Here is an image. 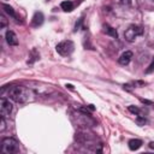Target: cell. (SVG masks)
Instances as JSON below:
<instances>
[{
    "label": "cell",
    "instance_id": "obj_19",
    "mask_svg": "<svg viewBox=\"0 0 154 154\" xmlns=\"http://www.w3.org/2000/svg\"><path fill=\"white\" fill-rule=\"evenodd\" d=\"M149 147H150L152 149H154V142H150V143H149Z\"/></svg>",
    "mask_w": 154,
    "mask_h": 154
},
{
    "label": "cell",
    "instance_id": "obj_17",
    "mask_svg": "<svg viewBox=\"0 0 154 154\" xmlns=\"http://www.w3.org/2000/svg\"><path fill=\"white\" fill-rule=\"evenodd\" d=\"M154 71V59L152 60V63H150V65L148 66V69L146 70V73H150V72H153Z\"/></svg>",
    "mask_w": 154,
    "mask_h": 154
},
{
    "label": "cell",
    "instance_id": "obj_1",
    "mask_svg": "<svg viewBox=\"0 0 154 154\" xmlns=\"http://www.w3.org/2000/svg\"><path fill=\"white\" fill-rule=\"evenodd\" d=\"M5 89L7 90V96L8 99L13 100L14 102L18 103H24L28 102L29 100H31V91L30 89L23 87V85H10V87H5Z\"/></svg>",
    "mask_w": 154,
    "mask_h": 154
},
{
    "label": "cell",
    "instance_id": "obj_5",
    "mask_svg": "<svg viewBox=\"0 0 154 154\" xmlns=\"http://www.w3.org/2000/svg\"><path fill=\"white\" fill-rule=\"evenodd\" d=\"M13 109V106H12V102L5 97L1 96V100H0V116L2 117H7L11 114Z\"/></svg>",
    "mask_w": 154,
    "mask_h": 154
},
{
    "label": "cell",
    "instance_id": "obj_9",
    "mask_svg": "<svg viewBox=\"0 0 154 154\" xmlns=\"http://www.w3.org/2000/svg\"><path fill=\"white\" fill-rule=\"evenodd\" d=\"M128 144H129V149L130 150H137L142 146V141L138 140V138H132V140L129 141Z\"/></svg>",
    "mask_w": 154,
    "mask_h": 154
},
{
    "label": "cell",
    "instance_id": "obj_12",
    "mask_svg": "<svg viewBox=\"0 0 154 154\" xmlns=\"http://www.w3.org/2000/svg\"><path fill=\"white\" fill-rule=\"evenodd\" d=\"M2 8L5 10V12H6L8 16H11V17H13V18H17L14 10H13V8H12L10 5H7V4H4V5H2Z\"/></svg>",
    "mask_w": 154,
    "mask_h": 154
},
{
    "label": "cell",
    "instance_id": "obj_13",
    "mask_svg": "<svg viewBox=\"0 0 154 154\" xmlns=\"http://www.w3.org/2000/svg\"><path fill=\"white\" fill-rule=\"evenodd\" d=\"M136 123L140 125V126H142V125H144L146 123H147V120H146V118L144 117H141L140 114L137 116V118H136Z\"/></svg>",
    "mask_w": 154,
    "mask_h": 154
},
{
    "label": "cell",
    "instance_id": "obj_2",
    "mask_svg": "<svg viewBox=\"0 0 154 154\" xmlns=\"http://www.w3.org/2000/svg\"><path fill=\"white\" fill-rule=\"evenodd\" d=\"M1 150L5 154H14L19 150V143L13 137H5L1 141Z\"/></svg>",
    "mask_w": 154,
    "mask_h": 154
},
{
    "label": "cell",
    "instance_id": "obj_3",
    "mask_svg": "<svg viewBox=\"0 0 154 154\" xmlns=\"http://www.w3.org/2000/svg\"><path fill=\"white\" fill-rule=\"evenodd\" d=\"M142 35H143V29H142V26L135 25V24L130 25V26L124 31V37H125V40L129 41V42L135 41L137 37H140V36H142Z\"/></svg>",
    "mask_w": 154,
    "mask_h": 154
},
{
    "label": "cell",
    "instance_id": "obj_14",
    "mask_svg": "<svg viewBox=\"0 0 154 154\" xmlns=\"http://www.w3.org/2000/svg\"><path fill=\"white\" fill-rule=\"evenodd\" d=\"M129 111H130L131 113L136 114V116H138V114L141 113V109H140V108H137V107H135V106H129Z\"/></svg>",
    "mask_w": 154,
    "mask_h": 154
},
{
    "label": "cell",
    "instance_id": "obj_11",
    "mask_svg": "<svg viewBox=\"0 0 154 154\" xmlns=\"http://www.w3.org/2000/svg\"><path fill=\"white\" fill-rule=\"evenodd\" d=\"M60 7H61L64 11H66V12H71V11L73 10L75 5H73V2H72V1L66 0V1H63V2L60 4Z\"/></svg>",
    "mask_w": 154,
    "mask_h": 154
},
{
    "label": "cell",
    "instance_id": "obj_6",
    "mask_svg": "<svg viewBox=\"0 0 154 154\" xmlns=\"http://www.w3.org/2000/svg\"><path fill=\"white\" fill-rule=\"evenodd\" d=\"M6 41H7V43L10 46H17L18 45V37L12 30H7L6 31Z\"/></svg>",
    "mask_w": 154,
    "mask_h": 154
},
{
    "label": "cell",
    "instance_id": "obj_7",
    "mask_svg": "<svg viewBox=\"0 0 154 154\" xmlns=\"http://www.w3.org/2000/svg\"><path fill=\"white\" fill-rule=\"evenodd\" d=\"M43 19H45V17H43L42 12H35V14L31 19V25L32 26H40L43 23Z\"/></svg>",
    "mask_w": 154,
    "mask_h": 154
},
{
    "label": "cell",
    "instance_id": "obj_18",
    "mask_svg": "<svg viewBox=\"0 0 154 154\" xmlns=\"http://www.w3.org/2000/svg\"><path fill=\"white\" fill-rule=\"evenodd\" d=\"M120 4H122V5H126V6H129V5H131V0H120Z\"/></svg>",
    "mask_w": 154,
    "mask_h": 154
},
{
    "label": "cell",
    "instance_id": "obj_10",
    "mask_svg": "<svg viewBox=\"0 0 154 154\" xmlns=\"http://www.w3.org/2000/svg\"><path fill=\"white\" fill-rule=\"evenodd\" d=\"M103 32H105L106 35H109V36H112V37H114V38H117V37H118V34H117V30H116L114 28H112L111 25H108V24H106V25H103Z\"/></svg>",
    "mask_w": 154,
    "mask_h": 154
},
{
    "label": "cell",
    "instance_id": "obj_15",
    "mask_svg": "<svg viewBox=\"0 0 154 154\" xmlns=\"http://www.w3.org/2000/svg\"><path fill=\"white\" fill-rule=\"evenodd\" d=\"M5 128H6V123H5V117H0V131L2 132L4 130H5Z\"/></svg>",
    "mask_w": 154,
    "mask_h": 154
},
{
    "label": "cell",
    "instance_id": "obj_20",
    "mask_svg": "<svg viewBox=\"0 0 154 154\" xmlns=\"http://www.w3.org/2000/svg\"><path fill=\"white\" fill-rule=\"evenodd\" d=\"M152 1H154V0H152Z\"/></svg>",
    "mask_w": 154,
    "mask_h": 154
},
{
    "label": "cell",
    "instance_id": "obj_8",
    "mask_svg": "<svg viewBox=\"0 0 154 154\" xmlns=\"http://www.w3.org/2000/svg\"><path fill=\"white\" fill-rule=\"evenodd\" d=\"M131 59H132V52H130V51H126V52H124L120 57H119V64H122V65H128L130 61H131Z\"/></svg>",
    "mask_w": 154,
    "mask_h": 154
},
{
    "label": "cell",
    "instance_id": "obj_4",
    "mask_svg": "<svg viewBox=\"0 0 154 154\" xmlns=\"http://www.w3.org/2000/svg\"><path fill=\"white\" fill-rule=\"evenodd\" d=\"M73 48H75V45H73V42L70 41V40L61 41V42H59V43L57 45V47H55L57 52H58L60 55H63V57L70 55V54L73 52Z\"/></svg>",
    "mask_w": 154,
    "mask_h": 154
},
{
    "label": "cell",
    "instance_id": "obj_16",
    "mask_svg": "<svg viewBox=\"0 0 154 154\" xmlns=\"http://www.w3.org/2000/svg\"><path fill=\"white\" fill-rule=\"evenodd\" d=\"M0 20H1L0 28L2 29V28H5V26L7 25V20H6V18H5V16H4V14H1V16H0Z\"/></svg>",
    "mask_w": 154,
    "mask_h": 154
}]
</instances>
